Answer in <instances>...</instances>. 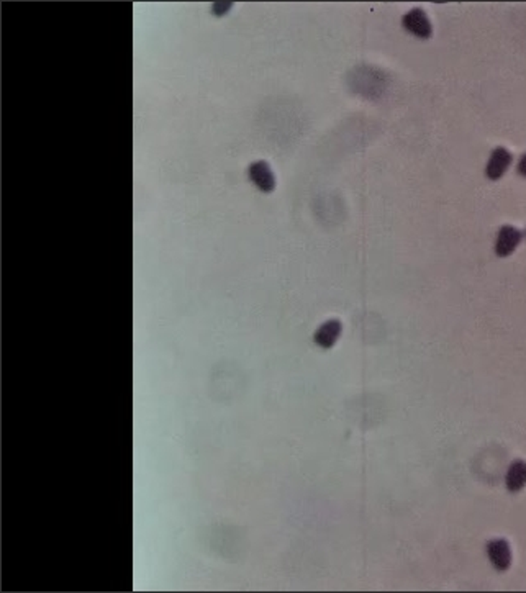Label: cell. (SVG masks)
I'll return each instance as SVG.
<instances>
[{
	"label": "cell",
	"mask_w": 526,
	"mask_h": 593,
	"mask_svg": "<svg viewBox=\"0 0 526 593\" xmlns=\"http://www.w3.org/2000/svg\"><path fill=\"white\" fill-rule=\"evenodd\" d=\"M404 26L410 33H413L420 38H429L432 36V24H429L427 13L422 8H411L410 12H406L404 15Z\"/></svg>",
	"instance_id": "obj_1"
},
{
	"label": "cell",
	"mask_w": 526,
	"mask_h": 593,
	"mask_svg": "<svg viewBox=\"0 0 526 593\" xmlns=\"http://www.w3.org/2000/svg\"><path fill=\"white\" fill-rule=\"evenodd\" d=\"M511 153L507 148H502V146H498L495 148L491 154V159H488L487 167H486V174L488 179L497 181L500 179V177L505 174L507 169L511 164Z\"/></svg>",
	"instance_id": "obj_2"
},
{
	"label": "cell",
	"mask_w": 526,
	"mask_h": 593,
	"mask_svg": "<svg viewBox=\"0 0 526 593\" xmlns=\"http://www.w3.org/2000/svg\"><path fill=\"white\" fill-rule=\"evenodd\" d=\"M520 241H521V231L520 230H516V228L511 226V225L502 226L500 231H498V236H497L495 253L500 258L510 256V254L515 251L516 246L520 244Z\"/></svg>",
	"instance_id": "obj_3"
},
{
	"label": "cell",
	"mask_w": 526,
	"mask_h": 593,
	"mask_svg": "<svg viewBox=\"0 0 526 593\" xmlns=\"http://www.w3.org/2000/svg\"><path fill=\"white\" fill-rule=\"evenodd\" d=\"M487 554L493 567L497 570H507L511 564V551L505 540H492L487 544Z\"/></svg>",
	"instance_id": "obj_4"
},
{
	"label": "cell",
	"mask_w": 526,
	"mask_h": 593,
	"mask_svg": "<svg viewBox=\"0 0 526 593\" xmlns=\"http://www.w3.org/2000/svg\"><path fill=\"white\" fill-rule=\"evenodd\" d=\"M249 177L263 192H271L274 187H276V179H274L271 167L264 161H256L251 164Z\"/></svg>",
	"instance_id": "obj_5"
},
{
	"label": "cell",
	"mask_w": 526,
	"mask_h": 593,
	"mask_svg": "<svg viewBox=\"0 0 526 593\" xmlns=\"http://www.w3.org/2000/svg\"><path fill=\"white\" fill-rule=\"evenodd\" d=\"M507 489L510 492H520L526 485V462L525 460H515L507 472Z\"/></svg>",
	"instance_id": "obj_6"
},
{
	"label": "cell",
	"mask_w": 526,
	"mask_h": 593,
	"mask_svg": "<svg viewBox=\"0 0 526 593\" xmlns=\"http://www.w3.org/2000/svg\"><path fill=\"white\" fill-rule=\"evenodd\" d=\"M340 333H341L340 321L338 320L327 321L317 331V335H315V341H317L322 348H331V346L335 344V341L338 340V336H340Z\"/></svg>",
	"instance_id": "obj_7"
},
{
	"label": "cell",
	"mask_w": 526,
	"mask_h": 593,
	"mask_svg": "<svg viewBox=\"0 0 526 593\" xmlns=\"http://www.w3.org/2000/svg\"><path fill=\"white\" fill-rule=\"evenodd\" d=\"M518 172L521 176L526 177V153L520 158V161H518Z\"/></svg>",
	"instance_id": "obj_8"
}]
</instances>
